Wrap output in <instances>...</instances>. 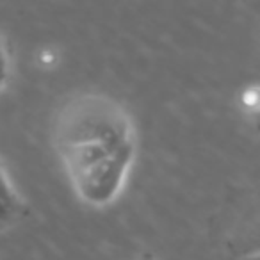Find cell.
Instances as JSON below:
<instances>
[{
    "label": "cell",
    "mask_w": 260,
    "mask_h": 260,
    "mask_svg": "<svg viewBox=\"0 0 260 260\" xmlns=\"http://www.w3.org/2000/svg\"><path fill=\"white\" fill-rule=\"evenodd\" d=\"M235 253H237V258L260 253V210L253 219L246 223L244 230L235 239Z\"/></svg>",
    "instance_id": "obj_3"
},
{
    "label": "cell",
    "mask_w": 260,
    "mask_h": 260,
    "mask_svg": "<svg viewBox=\"0 0 260 260\" xmlns=\"http://www.w3.org/2000/svg\"><path fill=\"white\" fill-rule=\"evenodd\" d=\"M13 209H15L13 205H9V203H6V202H2V200H0V224L6 223V221L9 219Z\"/></svg>",
    "instance_id": "obj_6"
},
{
    "label": "cell",
    "mask_w": 260,
    "mask_h": 260,
    "mask_svg": "<svg viewBox=\"0 0 260 260\" xmlns=\"http://www.w3.org/2000/svg\"><path fill=\"white\" fill-rule=\"evenodd\" d=\"M0 200L9 205L15 207L16 203V194H15V189H13L11 182H9L8 175H6L4 168L0 166Z\"/></svg>",
    "instance_id": "obj_4"
},
{
    "label": "cell",
    "mask_w": 260,
    "mask_h": 260,
    "mask_svg": "<svg viewBox=\"0 0 260 260\" xmlns=\"http://www.w3.org/2000/svg\"><path fill=\"white\" fill-rule=\"evenodd\" d=\"M237 260H260V253H258V255H251V256H244V258H237Z\"/></svg>",
    "instance_id": "obj_7"
},
{
    "label": "cell",
    "mask_w": 260,
    "mask_h": 260,
    "mask_svg": "<svg viewBox=\"0 0 260 260\" xmlns=\"http://www.w3.org/2000/svg\"><path fill=\"white\" fill-rule=\"evenodd\" d=\"M73 189L94 207L114 202L134 159V143H89L59 148Z\"/></svg>",
    "instance_id": "obj_1"
},
{
    "label": "cell",
    "mask_w": 260,
    "mask_h": 260,
    "mask_svg": "<svg viewBox=\"0 0 260 260\" xmlns=\"http://www.w3.org/2000/svg\"><path fill=\"white\" fill-rule=\"evenodd\" d=\"M9 73V59H8V50H6L4 41L0 40V89L4 87L6 79Z\"/></svg>",
    "instance_id": "obj_5"
},
{
    "label": "cell",
    "mask_w": 260,
    "mask_h": 260,
    "mask_svg": "<svg viewBox=\"0 0 260 260\" xmlns=\"http://www.w3.org/2000/svg\"><path fill=\"white\" fill-rule=\"evenodd\" d=\"M89 143H134L130 118L116 102L87 94L75 98L59 116V148Z\"/></svg>",
    "instance_id": "obj_2"
}]
</instances>
